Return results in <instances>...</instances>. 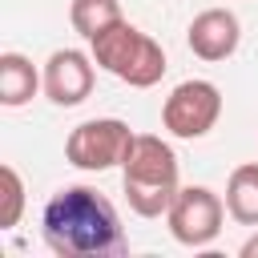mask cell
Segmentation results:
<instances>
[{
  "instance_id": "3",
  "label": "cell",
  "mask_w": 258,
  "mask_h": 258,
  "mask_svg": "<svg viewBox=\"0 0 258 258\" xmlns=\"http://www.w3.org/2000/svg\"><path fill=\"white\" fill-rule=\"evenodd\" d=\"M89 52H93L97 69L113 73L129 89H153L165 77V69H169L161 44L149 32H141L137 24H129V20H117L113 28H105L101 36H93Z\"/></svg>"
},
{
  "instance_id": "2",
  "label": "cell",
  "mask_w": 258,
  "mask_h": 258,
  "mask_svg": "<svg viewBox=\"0 0 258 258\" xmlns=\"http://www.w3.org/2000/svg\"><path fill=\"white\" fill-rule=\"evenodd\" d=\"M121 185H125V202L137 218H161L181 189L173 145L161 141L157 133H137L129 157L121 165Z\"/></svg>"
},
{
  "instance_id": "12",
  "label": "cell",
  "mask_w": 258,
  "mask_h": 258,
  "mask_svg": "<svg viewBox=\"0 0 258 258\" xmlns=\"http://www.w3.org/2000/svg\"><path fill=\"white\" fill-rule=\"evenodd\" d=\"M0 181H4V210H0V230H12L24 214V181L12 165H0Z\"/></svg>"
},
{
  "instance_id": "8",
  "label": "cell",
  "mask_w": 258,
  "mask_h": 258,
  "mask_svg": "<svg viewBox=\"0 0 258 258\" xmlns=\"http://www.w3.org/2000/svg\"><path fill=\"white\" fill-rule=\"evenodd\" d=\"M185 44H189V52L198 60H210V64L230 60L238 52V44H242V24H238V16L230 8H206V12H198L189 20Z\"/></svg>"
},
{
  "instance_id": "9",
  "label": "cell",
  "mask_w": 258,
  "mask_h": 258,
  "mask_svg": "<svg viewBox=\"0 0 258 258\" xmlns=\"http://www.w3.org/2000/svg\"><path fill=\"white\" fill-rule=\"evenodd\" d=\"M36 89H44V77L32 69V60L24 52H0V105L20 109L36 97Z\"/></svg>"
},
{
  "instance_id": "1",
  "label": "cell",
  "mask_w": 258,
  "mask_h": 258,
  "mask_svg": "<svg viewBox=\"0 0 258 258\" xmlns=\"http://www.w3.org/2000/svg\"><path fill=\"white\" fill-rule=\"evenodd\" d=\"M40 238L60 258H113L125 250V230L113 202L93 185H64L44 202Z\"/></svg>"
},
{
  "instance_id": "11",
  "label": "cell",
  "mask_w": 258,
  "mask_h": 258,
  "mask_svg": "<svg viewBox=\"0 0 258 258\" xmlns=\"http://www.w3.org/2000/svg\"><path fill=\"white\" fill-rule=\"evenodd\" d=\"M117 20H125L117 0H73V4H69V24H73V32H81L85 40L101 36V32L113 28Z\"/></svg>"
},
{
  "instance_id": "10",
  "label": "cell",
  "mask_w": 258,
  "mask_h": 258,
  "mask_svg": "<svg viewBox=\"0 0 258 258\" xmlns=\"http://www.w3.org/2000/svg\"><path fill=\"white\" fill-rule=\"evenodd\" d=\"M226 210L238 226L258 230V161H246L226 181Z\"/></svg>"
},
{
  "instance_id": "7",
  "label": "cell",
  "mask_w": 258,
  "mask_h": 258,
  "mask_svg": "<svg viewBox=\"0 0 258 258\" xmlns=\"http://www.w3.org/2000/svg\"><path fill=\"white\" fill-rule=\"evenodd\" d=\"M93 52H81V48H56L48 60H44V97L52 101V105H60V109H73V105H81L89 93H93V81H97V73H93Z\"/></svg>"
},
{
  "instance_id": "6",
  "label": "cell",
  "mask_w": 258,
  "mask_h": 258,
  "mask_svg": "<svg viewBox=\"0 0 258 258\" xmlns=\"http://www.w3.org/2000/svg\"><path fill=\"white\" fill-rule=\"evenodd\" d=\"M226 202L210 189V185H181L173 206L165 210V226L173 234V242L202 250L222 234V218H226Z\"/></svg>"
},
{
  "instance_id": "5",
  "label": "cell",
  "mask_w": 258,
  "mask_h": 258,
  "mask_svg": "<svg viewBox=\"0 0 258 258\" xmlns=\"http://www.w3.org/2000/svg\"><path fill=\"white\" fill-rule=\"evenodd\" d=\"M218 117H222V89L214 81H202V77L173 85L165 105H161V125L181 141L206 137L218 125Z\"/></svg>"
},
{
  "instance_id": "4",
  "label": "cell",
  "mask_w": 258,
  "mask_h": 258,
  "mask_svg": "<svg viewBox=\"0 0 258 258\" xmlns=\"http://www.w3.org/2000/svg\"><path fill=\"white\" fill-rule=\"evenodd\" d=\"M133 129L121 121V117H93V121H81L69 137H64V157L69 165L77 169H89V173H105L113 165H125L129 149H133Z\"/></svg>"
},
{
  "instance_id": "13",
  "label": "cell",
  "mask_w": 258,
  "mask_h": 258,
  "mask_svg": "<svg viewBox=\"0 0 258 258\" xmlns=\"http://www.w3.org/2000/svg\"><path fill=\"white\" fill-rule=\"evenodd\" d=\"M242 258H258V234H250L246 242H242V250H238Z\"/></svg>"
}]
</instances>
